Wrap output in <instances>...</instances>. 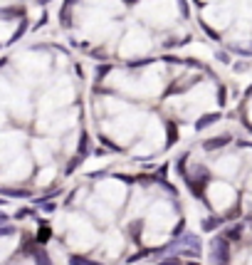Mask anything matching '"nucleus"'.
I'll return each instance as SVG.
<instances>
[{"label":"nucleus","instance_id":"nucleus-5","mask_svg":"<svg viewBox=\"0 0 252 265\" xmlns=\"http://www.w3.org/2000/svg\"><path fill=\"white\" fill-rule=\"evenodd\" d=\"M38 3H47V0H38Z\"/></svg>","mask_w":252,"mask_h":265},{"label":"nucleus","instance_id":"nucleus-4","mask_svg":"<svg viewBox=\"0 0 252 265\" xmlns=\"http://www.w3.org/2000/svg\"><path fill=\"white\" fill-rule=\"evenodd\" d=\"M77 3V0H67V5H75Z\"/></svg>","mask_w":252,"mask_h":265},{"label":"nucleus","instance_id":"nucleus-3","mask_svg":"<svg viewBox=\"0 0 252 265\" xmlns=\"http://www.w3.org/2000/svg\"><path fill=\"white\" fill-rule=\"evenodd\" d=\"M225 141H228V139H225V136H223V139H210V141H208V144H205V146H208V149H215V146H223V144H225Z\"/></svg>","mask_w":252,"mask_h":265},{"label":"nucleus","instance_id":"nucleus-1","mask_svg":"<svg viewBox=\"0 0 252 265\" xmlns=\"http://www.w3.org/2000/svg\"><path fill=\"white\" fill-rule=\"evenodd\" d=\"M228 243L223 241V238H215L213 241V260H215V265H228Z\"/></svg>","mask_w":252,"mask_h":265},{"label":"nucleus","instance_id":"nucleus-2","mask_svg":"<svg viewBox=\"0 0 252 265\" xmlns=\"http://www.w3.org/2000/svg\"><path fill=\"white\" fill-rule=\"evenodd\" d=\"M215 119H218V114H205V117H203V119H200L195 127H198V129H205V127H210Z\"/></svg>","mask_w":252,"mask_h":265}]
</instances>
